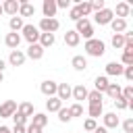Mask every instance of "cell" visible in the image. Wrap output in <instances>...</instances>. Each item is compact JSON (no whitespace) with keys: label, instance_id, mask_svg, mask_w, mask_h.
<instances>
[{"label":"cell","instance_id":"35","mask_svg":"<svg viewBox=\"0 0 133 133\" xmlns=\"http://www.w3.org/2000/svg\"><path fill=\"white\" fill-rule=\"evenodd\" d=\"M58 121H60V123H69V121H71V112H69V108L62 106V108L58 110Z\"/></svg>","mask_w":133,"mask_h":133},{"label":"cell","instance_id":"47","mask_svg":"<svg viewBox=\"0 0 133 133\" xmlns=\"http://www.w3.org/2000/svg\"><path fill=\"white\" fill-rule=\"evenodd\" d=\"M94 133H108V129H104V127H96Z\"/></svg>","mask_w":133,"mask_h":133},{"label":"cell","instance_id":"37","mask_svg":"<svg viewBox=\"0 0 133 133\" xmlns=\"http://www.w3.org/2000/svg\"><path fill=\"white\" fill-rule=\"evenodd\" d=\"M121 64H123V66H131V64H133V54L123 52V56H121Z\"/></svg>","mask_w":133,"mask_h":133},{"label":"cell","instance_id":"31","mask_svg":"<svg viewBox=\"0 0 133 133\" xmlns=\"http://www.w3.org/2000/svg\"><path fill=\"white\" fill-rule=\"evenodd\" d=\"M77 6V10H79V15L83 17V19H87V15L91 12V4L89 2H79V4H75Z\"/></svg>","mask_w":133,"mask_h":133},{"label":"cell","instance_id":"29","mask_svg":"<svg viewBox=\"0 0 133 133\" xmlns=\"http://www.w3.org/2000/svg\"><path fill=\"white\" fill-rule=\"evenodd\" d=\"M121 89H123V87H121L118 83H110V85H108V89H106L104 94H106L110 100H116V98L121 96Z\"/></svg>","mask_w":133,"mask_h":133},{"label":"cell","instance_id":"25","mask_svg":"<svg viewBox=\"0 0 133 133\" xmlns=\"http://www.w3.org/2000/svg\"><path fill=\"white\" fill-rule=\"evenodd\" d=\"M31 125H35V127L44 129V127L48 125V116H46L44 112H35V114L31 116Z\"/></svg>","mask_w":133,"mask_h":133},{"label":"cell","instance_id":"24","mask_svg":"<svg viewBox=\"0 0 133 133\" xmlns=\"http://www.w3.org/2000/svg\"><path fill=\"white\" fill-rule=\"evenodd\" d=\"M60 108H62V102H60V100H58L56 96H54V98H48V100H46V110H48V112H58Z\"/></svg>","mask_w":133,"mask_h":133},{"label":"cell","instance_id":"50","mask_svg":"<svg viewBox=\"0 0 133 133\" xmlns=\"http://www.w3.org/2000/svg\"><path fill=\"white\" fill-rule=\"evenodd\" d=\"M2 81H4V73H0V83H2Z\"/></svg>","mask_w":133,"mask_h":133},{"label":"cell","instance_id":"45","mask_svg":"<svg viewBox=\"0 0 133 133\" xmlns=\"http://www.w3.org/2000/svg\"><path fill=\"white\" fill-rule=\"evenodd\" d=\"M56 8H71L69 0H56Z\"/></svg>","mask_w":133,"mask_h":133},{"label":"cell","instance_id":"17","mask_svg":"<svg viewBox=\"0 0 133 133\" xmlns=\"http://www.w3.org/2000/svg\"><path fill=\"white\" fill-rule=\"evenodd\" d=\"M79 42H81L79 33H77L75 29H66V33H64V44L71 46V48H75V46H79Z\"/></svg>","mask_w":133,"mask_h":133},{"label":"cell","instance_id":"34","mask_svg":"<svg viewBox=\"0 0 133 133\" xmlns=\"http://www.w3.org/2000/svg\"><path fill=\"white\" fill-rule=\"evenodd\" d=\"M112 102H114L116 110H127V108H129V102H127L123 96H118V98H116V100H112Z\"/></svg>","mask_w":133,"mask_h":133},{"label":"cell","instance_id":"16","mask_svg":"<svg viewBox=\"0 0 133 133\" xmlns=\"http://www.w3.org/2000/svg\"><path fill=\"white\" fill-rule=\"evenodd\" d=\"M2 12L10 15V17H17V12H19V2H17V0H4V2H2Z\"/></svg>","mask_w":133,"mask_h":133},{"label":"cell","instance_id":"44","mask_svg":"<svg viewBox=\"0 0 133 133\" xmlns=\"http://www.w3.org/2000/svg\"><path fill=\"white\" fill-rule=\"evenodd\" d=\"M25 133H42V129L35 125H25Z\"/></svg>","mask_w":133,"mask_h":133},{"label":"cell","instance_id":"26","mask_svg":"<svg viewBox=\"0 0 133 133\" xmlns=\"http://www.w3.org/2000/svg\"><path fill=\"white\" fill-rule=\"evenodd\" d=\"M23 25H25V23H23V19H21L19 15H17V17H10V21H8V27H10L12 33H19V31L23 29Z\"/></svg>","mask_w":133,"mask_h":133},{"label":"cell","instance_id":"27","mask_svg":"<svg viewBox=\"0 0 133 133\" xmlns=\"http://www.w3.org/2000/svg\"><path fill=\"white\" fill-rule=\"evenodd\" d=\"M96 91H100V94H104L106 89H108V85H110V81H108V77L106 75H102V77H96Z\"/></svg>","mask_w":133,"mask_h":133},{"label":"cell","instance_id":"18","mask_svg":"<svg viewBox=\"0 0 133 133\" xmlns=\"http://www.w3.org/2000/svg\"><path fill=\"white\" fill-rule=\"evenodd\" d=\"M123 64L121 62H116V60H112V62H108L106 64V75H112V77H118V75H123Z\"/></svg>","mask_w":133,"mask_h":133},{"label":"cell","instance_id":"6","mask_svg":"<svg viewBox=\"0 0 133 133\" xmlns=\"http://www.w3.org/2000/svg\"><path fill=\"white\" fill-rule=\"evenodd\" d=\"M25 60H27V56H25L23 50H10V54H8V64L10 66H23Z\"/></svg>","mask_w":133,"mask_h":133},{"label":"cell","instance_id":"43","mask_svg":"<svg viewBox=\"0 0 133 133\" xmlns=\"http://www.w3.org/2000/svg\"><path fill=\"white\" fill-rule=\"evenodd\" d=\"M123 75H125L127 81H133V64H131V66H125V69H123Z\"/></svg>","mask_w":133,"mask_h":133},{"label":"cell","instance_id":"5","mask_svg":"<svg viewBox=\"0 0 133 133\" xmlns=\"http://www.w3.org/2000/svg\"><path fill=\"white\" fill-rule=\"evenodd\" d=\"M112 19H114V10H112V8H102V10H98L96 17H94V21H96L98 25H110Z\"/></svg>","mask_w":133,"mask_h":133},{"label":"cell","instance_id":"39","mask_svg":"<svg viewBox=\"0 0 133 133\" xmlns=\"http://www.w3.org/2000/svg\"><path fill=\"white\" fill-rule=\"evenodd\" d=\"M89 4H91V10H96V12L102 10V8H106V2H104V0H94V2H89Z\"/></svg>","mask_w":133,"mask_h":133},{"label":"cell","instance_id":"46","mask_svg":"<svg viewBox=\"0 0 133 133\" xmlns=\"http://www.w3.org/2000/svg\"><path fill=\"white\" fill-rule=\"evenodd\" d=\"M10 133H25V127H23V125H15V127L10 129Z\"/></svg>","mask_w":133,"mask_h":133},{"label":"cell","instance_id":"8","mask_svg":"<svg viewBox=\"0 0 133 133\" xmlns=\"http://www.w3.org/2000/svg\"><path fill=\"white\" fill-rule=\"evenodd\" d=\"M56 89H58V83L52 81V79H46V81H42V85H39V91H42L44 96H48V98H54V96H56Z\"/></svg>","mask_w":133,"mask_h":133},{"label":"cell","instance_id":"12","mask_svg":"<svg viewBox=\"0 0 133 133\" xmlns=\"http://www.w3.org/2000/svg\"><path fill=\"white\" fill-rule=\"evenodd\" d=\"M21 19L23 17H33L35 15V6L31 4V2H27V0H21L19 2V12H17Z\"/></svg>","mask_w":133,"mask_h":133},{"label":"cell","instance_id":"32","mask_svg":"<svg viewBox=\"0 0 133 133\" xmlns=\"http://www.w3.org/2000/svg\"><path fill=\"white\" fill-rule=\"evenodd\" d=\"M87 102L89 104H102V94L100 91H87Z\"/></svg>","mask_w":133,"mask_h":133},{"label":"cell","instance_id":"10","mask_svg":"<svg viewBox=\"0 0 133 133\" xmlns=\"http://www.w3.org/2000/svg\"><path fill=\"white\" fill-rule=\"evenodd\" d=\"M44 52H46V50H44L39 44H31V46L27 48L25 56H27V58H31V60H42V58H44Z\"/></svg>","mask_w":133,"mask_h":133},{"label":"cell","instance_id":"4","mask_svg":"<svg viewBox=\"0 0 133 133\" xmlns=\"http://www.w3.org/2000/svg\"><path fill=\"white\" fill-rule=\"evenodd\" d=\"M37 29H39V33H54V31L60 29V21H58V19H44V17H42Z\"/></svg>","mask_w":133,"mask_h":133},{"label":"cell","instance_id":"13","mask_svg":"<svg viewBox=\"0 0 133 133\" xmlns=\"http://www.w3.org/2000/svg\"><path fill=\"white\" fill-rule=\"evenodd\" d=\"M21 39H23V37H21V33H12V31H10V33H6V37H4V44H6L10 50H19V44H21Z\"/></svg>","mask_w":133,"mask_h":133},{"label":"cell","instance_id":"48","mask_svg":"<svg viewBox=\"0 0 133 133\" xmlns=\"http://www.w3.org/2000/svg\"><path fill=\"white\" fill-rule=\"evenodd\" d=\"M4 69H6V60L0 58V73H4Z\"/></svg>","mask_w":133,"mask_h":133},{"label":"cell","instance_id":"15","mask_svg":"<svg viewBox=\"0 0 133 133\" xmlns=\"http://www.w3.org/2000/svg\"><path fill=\"white\" fill-rule=\"evenodd\" d=\"M71 98H75V100H77V104H81L83 100H87V87H85L83 83L75 85V87H73V94H71Z\"/></svg>","mask_w":133,"mask_h":133},{"label":"cell","instance_id":"1","mask_svg":"<svg viewBox=\"0 0 133 133\" xmlns=\"http://www.w3.org/2000/svg\"><path fill=\"white\" fill-rule=\"evenodd\" d=\"M83 50L87 52V56L100 58V56H104V52H106V44H104L102 39H96V37H91V39H87V42H85Z\"/></svg>","mask_w":133,"mask_h":133},{"label":"cell","instance_id":"41","mask_svg":"<svg viewBox=\"0 0 133 133\" xmlns=\"http://www.w3.org/2000/svg\"><path fill=\"white\" fill-rule=\"evenodd\" d=\"M69 17H71V19H73L75 23H77L79 19H83V17L79 15V10H77V6H71V10H69Z\"/></svg>","mask_w":133,"mask_h":133},{"label":"cell","instance_id":"38","mask_svg":"<svg viewBox=\"0 0 133 133\" xmlns=\"http://www.w3.org/2000/svg\"><path fill=\"white\" fill-rule=\"evenodd\" d=\"M96 127H98V123H96L94 118H85V123H83V129H85L87 133H91V131H96Z\"/></svg>","mask_w":133,"mask_h":133},{"label":"cell","instance_id":"7","mask_svg":"<svg viewBox=\"0 0 133 133\" xmlns=\"http://www.w3.org/2000/svg\"><path fill=\"white\" fill-rule=\"evenodd\" d=\"M17 112V102L15 100H6L0 104V118H10Z\"/></svg>","mask_w":133,"mask_h":133},{"label":"cell","instance_id":"40","mask_svg":"<svg viewBox=\"0 0 133 133\" xmlns=\"http://www.w3.org/2000/svg\"><path fill=\"white\" fill-rule=\"evenodd\" d=\"M10 118L15 121V125H23V127H25V123H27V118H25L23 114H19V112H15V114H12Z\"/></svg>","mask_w":133,"mask_h":133},{"label":"cell","instance_id":"30","mask_svg":"<svg viewBox=\"0 0 133 133\" xmlns=\"http://www.w3.org/2000/svg\"><path fill=\"white\" fill-rule=\"evenodd\" d=\"M110 44H112L114 50H123V46H125V37H123V33H114L112 39H110Z\"/></svg>","mask_w":133,"mask_h":133},{"label":"cell","instance_id":"20","mask_svg":"<svg viewBox=\"0 0 133 133\" xmlns=\"http://www.w3.org/2000/svg\"><path fill=\"white\" fill-rule=\"evenodd\" d=\"M110 27H112V31L114 33H125L127 31V19H112L110 21Z\"/></svg>","mask_w":133,"mask_h":133},{"label":"cell","instance_id":"21","mask_svg":"<svg viewBox=\"0 0 133 133\" xmlns=\"http://www.w3.org/2000/svg\"><path fill=\"white\" fill-rule=\"evenodd\" d=\"M54 42H56V37H54V33H39V39H37V44L46 50V48H50V46H54Z\"/></svg>","mask_w":133,"mask_h":133},{"label":"cell","instance_id":"19","mask_svg":"<svg viewBox=\"0 0 133 133\" xmlns=\"http://www.w3.org/2000/svg\"><path fill=\"white\" fill-rule=\"evenodd\" d=\"M17 112H19V114H23L25 118H29V116H33V114H35V110H33V104H31V102H21V104L17 106Z\"/></svg>","mask_w":133,"mask_h":133},{"label":"cell","instance_id":"49","mask_svg":"<svg viewBox=\"0 0 133 133\" xmlns=\"http://www.w3.org/2000/svg\"><path fill=\"white\" fill-rule=\"evenodd\" d=\"M0 133H10V129H8V127H4V125H2V127H0Z\"/></svg>","mask_w":133,"mask_h":133},{"label":"cell","instance_id":"22","mask_svg":"<svg viewBox=\"0 0 133 133\" xmlns=\"http://www.w3.org/2000/svg\"><path fill=\"white\" fill-rule=\"evenodd\" d=\"M71 64H73V69H75V71H85V69H87V58H85V56H81V54H77V56H73Z\"/></svg>","mask_w":133,"mask_h":133},{"label":"cell","instance_id":"11","mask_svg":"<svg viewBox=\"0 0 133 133\" xmlns=\"http://www.w3.org/2000/svg\"><path fill=\"white\" fill-rule=\"evenodd\" d=\"M102 121H104V129H116V127L121 125L116 112H104V114H102Z\"/></svg>","mask_w":133,"mask_h":133},{"label":"cell","instance_id":"36","mask_svg":"<svg viewBox=\"0 0 133 133\" xmlns=\"http://www.w3.org/2000/svg\"><path fill=\"white\" fill-rule=\"evenodd\" d=\"M121 96H123L127 102H131V100H133V85H127V87H123V89H121Z\"/></svg>","mask_w":133,"mask_h":133},{"label":"cell","instance_id":"23","mask_svg":"<svg viewBox=\"0 0 133 133\" xmlns=\"http://www.w3.org/2000/svg\"><path fill=\"white\" fill-rule=\"evenodd\" d=\"M129 12H131L129 2H118L116 4V19H125V17H129Z\"/></svg>","mask_w":133,"mask_h":133},{"label":"cell","instance_id":"28","mask_svg":"<svg viewBox=\"0 0 133 133\" xmlns=\"http://www.w3.org/2000/svg\"><path fill=\"white\" fill-rule=\"evenodd\" d=\"M87 112H89V118H98V116H102L104 114V106L102 104H89L87 106Z\"/></svg>","mask_w":133,"mask_h":133},{"label":"cell","instance_id":"9","mask_svg":"<svg viewBox=\"0 0 133 133\" xmlns=\"http://www.w3.org/2000/svg\"><path fill=\"white\" fill-rule=\"evenodd\" d=\"M56 0H44L42 4V12H44V19H54L56 17Z\"/></svg>","mask_w":133,"mask_h":133},{"label":"cell","instance_id":"52","mask_svg":"<svg viewBox=\"0 0 133 133\" xmlns=\"http://www.w3.org/2000/svg\"><path fill=\"white\" fill-rule=\"evenodd\" d=\"M91 133H94V131H91Z\"/></svg>","mask_w":133,"mask_h":133},{"label":"cell","instance_id":"51","mask_svg":"<svg viewBox=\"0 0 133 133\" xmlns=\"http://www.w3.org/2000/svg\"><path fill=\"white\" fill-rule=\"evenodd\" d=\"M2 15H4V12H2V4H0V17H2Z\"/></svg>","mask_w":133,"mask_h":133},{"label":"cell","instance_id":"42","mask_svg":"<svg viewBox=\"0 0 133 133\" xmlns=\"http://www.w3.org/2000/svg\"><path fill=\"white\" fill-rule=\"evenodd\" d=\"M123 129H125V133H133V118H125L123 121Z\"/></svg>","mask_w":133,"mask_h":133},{"label":"cell","instance_id":"3","mask_svg":"<svg viewBox=\"0 0 133 133\" xmlns=\"http://www.w3.org/2000/svg\"><path fill=\"white\" fill-rule=\"evenodd\" d=\"M21 37L27 39L29 46H31V44H37V39H39V29H37L35 25H31V23H25L23 29H21Z\"/></svg>","mask_w":133,"mask_h":133},{"label":"cell","instance_id":"2","mask_svg":"<svg viewBox=\"0 0 133 133\" xmlns=\"http://www.w3.org/2000/svg\"><path fill=\"white\" fill-rule=\"evenodd\" d=\"M75 31L79 33V37L83 35L85 42L94 37V27H91V21H89V19H79V21L75 23Z\"/></svg>","mask_w":133,"mask_h":133},{"label":"cell","instance_id":"33","mask_svg":"<svg viewBox=\"0 0 133 133\" xmlns=\"http://www.w3.org/2000/svg\"><path fill=\"white\" fill-rule=\"evenodd\" d=\"M69 112H71V118H73V116H83V106L75 102L73 106H69Z\"/></svg>","mask_w":133,"mask_h":133},{"label":"cell","instance_id":"14","mask_svg":"<svg viewBox=\"0 0 133 133\" xmlns=\"http://www.w3.org/2000/svg\"><path fill=\"white\" fill-rule=\"evenodd\" d=\"M71 94H73V87H71L69 83H58V89H56V98H58L60 102L69 100V98H71Z\"/></svg>","mask_w":133,"mask_h":133}]
</instances>
